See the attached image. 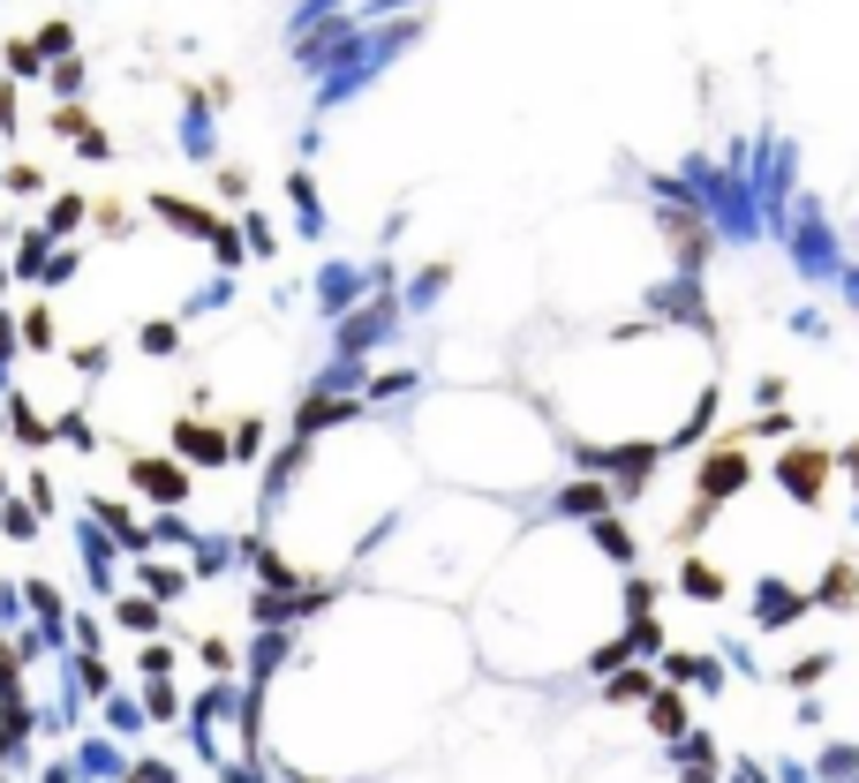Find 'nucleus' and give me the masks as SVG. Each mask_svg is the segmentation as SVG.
Masks as SVG:
<instances>
[{
  "label": "nucleus",
  "mask_w": 859,
  "mask_h": 783,
  "mask_svg": "<svg viewBox=\"0 0 859 783\" xmlns=\"http://www.w3.org/2000/svg\"><path fill=\"white\" fill-rule=\"evenodd\" d=\"M596 535H603V550H611V558H626V550H634V543H626V527H618V521H603Z\"/></svg>",
  "instance_id": "nucleus-3"
},
{
  "label": "nucleus",
  "mask_w": 859,
  "mask_h": 783,
  "mask_svg": "<svg viewBox=\"0 0 859 783\" xmlns=\"http://www.w3.org/2000/svg\"><path fill=\"white\" fill-rule=\"evenodd\" d=\"M852 475H859V444H852Z\"/></svg>",
  "instance_id": "nucleus-4"
},
{
  "label": "nucleus",
  "mask_w": 859,
  "mask_h": 783,
  "mask_svg": "<svg viewBox=\"0 0 859 783\" xmlns=\"http://www.w3.org/2000/svg\"><path fill=\"white\" fill-rule=\"evenodd\" d=\"M821 475H829V460H821V452H807V444H799V452L784 460V490H792V497H815Z\"/></svg>",
  "instance_id": "nucleus-1"
},
{
  "label": "nucleus",
  "mask_w": 859,
  "mask_h": 783,
  "mask_svg": "<svg viewBox=\"0 0 859 783\" xmlns=\"http://www.w3.org/2000/svg\"><path fill=\"white\" fill-rule=\"evenodd\" d=\"M679 580H687L693 596H709V603L724 596V580H717V566H701V558H687V566H679Z\"/></svg>",
  "instance_id": "nucleus-2"
}]
</instances>
